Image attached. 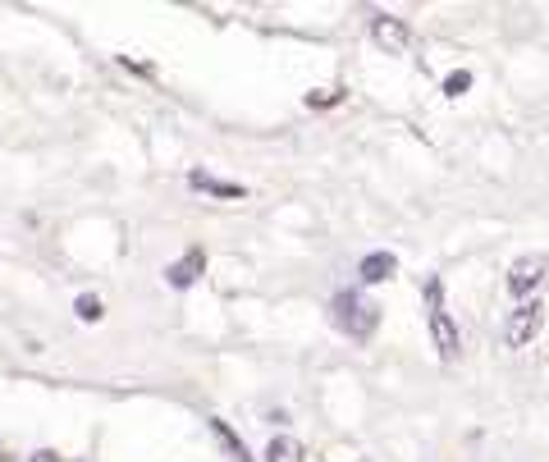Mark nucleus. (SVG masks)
<instances>
[{
	"mask_svg": "<svg viewBox=\"0 0 549 462\" xmlns=\"http://www.w3.org/2000/svg\"><path fill=\"white\" fill-rule=\"evenodd\" d=\"M330 312H334V325H339L348 339H371L380 325V307L366 298V293H339Z\"/></svg>",
	"mask_w": 549,
	"mask_h": 462,
	"instance_id": "f257e3e1",
	"label": "nucleus"
},
{
	"mask_svg": "<svg viewBox=\"0 0 549 462\" xmlns=\"http://www.w3.org/2000/svg\"><path fill=\"white\" fill-rule=\"evenodd\" d=\"M540 325H545V302H522L517 312H508V325H504V344L508 348H527L531 339L540 334Z\"/></svg>",
	"mask_w": 549,
	"mask_h": 462,
	"instance_id": "f03ea898",
	"label": "nucleus"
},
{
	"mask_svg": "<svg viewBox=\"0 0 549 462\" xmlns=\"http://www.w3.org/2000/svg\"><path fill=\"white\" fill-rule=\"evenodd\" d=\"M371 37H376V46H385L389 55H403L412 46V28L403 19H394V14H376V19H371Z\"/></svg>",
	"mask_w": 549,
	"mask_h": 462,
	"instance_id": "7ed1b4c3",
	"label": "nucleus"
},
{
	"mask_svg": "<svg viewBox=\"0 0 549 462\" xmlns=\"http://www.w3.org/2000/svg\"><path fill=\"white\" fill-rule=\"evenodd\" d=\"M545 270H549V261L540 257V252L536 257H517L513 270H508V293H513V298H527V293L545 280Z\"/></svg>",
	"mask_w": 549,
	"mask_h": 462,
	"instance_id": "20e7f679",
	"label": "nucleus"
},
{
	"mask_svg": "<svg viewBox=\"0 0 549 462\" xmlns=\"http://www.w3.org/2000/svg\"><path fill=\"white\" fill-rule=\"evenodd\" d=\"M206 270V252L202 248H188L174 266H165V280L174 284V289H188V284H197V275Z\"/></svg>",
	"mask_w": 549,
	"mask_h": 462,
	"instance_id": "39448f33",
	"label": "nucleus"
},
{
	"mask_svg": "<svg viewBox=\"0 0 549 462\" xmlns=\"http://www.w3.org/2000/svg\"><path fill=\"white\" fill-rule=\"evenodd\" d=\"M431 334H435V348H440L444 362L458 357V325H453L449 312H431Z\"/></svg>",
	"mask_w": 549,
	"mask_h": 462,
	"instance_id": "423d86ee",
	"label": "nucleus"
},
{
	"mask_svg": "<svg viewBox=\"0 0 549 462\" xmlns=\"http://www.w3.org/2000/svg\"><path fill=\"white\" fill-rule=\"evenodd\" d=\"M206 421H211V435L220 440V449H225L229 458H234V462H252L248 444H243V440L234 435V430H229V421H220V417H206Z\"/></svg>",
	"mask_w": 549,
	"mask_h": 462,
	"instance_id": "0eeeda50",
	"label": "nucleus"
},
{
	"mask_svg": "<svg viewBox=\"0 0 549 462\" xmlns=\"http://www.w3.org/2000/svg\"><path fill=\"white\" fill-rule=\"evenodd\" d=\"M394 270H399V257H394V252H371V257L362 261V280L366 284H385Z\"/></svg>",
	"mask_w": 549,
	"mask_h": 462,
	"instance_id": "6e6552de",
	"label": "nucleus"
},
{
	"mask_svg": "<svg viewBox=\"0 0 549 462\" xmlns=\"http://www.w3.org/2000/svg\"><path fill=\"white\" fill-rule=\"evenodd\" d=\"M266 462H307V458H302V444L293 435H275L266 444Z\"/></svg>",
	"mask_w": 549,
	"mask_h": 462,
	"instance_id": "1a4fd4ad",
	"label": "nucleus"
},
{
	"mask_svg": "<svg viewBox=\"0 0 549 462\" xmlns=\"http://www.w3.org/2000/svg\"><path fill=\"white\" fill-rule=\"evenodd\" d=\"M188 183H193V188H202V193H216V197H243V183L211 179V174H202V170H193V174H188Z\"/></svg>",
	"mask_w": 549,
	"mask_h": 462,
	"instance_id": "9d476101",
	"label": "nucleus"
},
{
	"mask_svg": "<svg viewBox=\"0 0 549 462\" xmlns=\"http://www.w3.org/2000/svg\"><path fill=\"white\" fill-rule=\"evenodd\" d=\"M74 312H78V321H92V325L106 316V312H101V298H92V293H83V298L74 302Z\"/></svg>",
	"mask_w": 549,
	"mask_h": 462,
	"instance_id": "9b49d317",
	"label": "nucleus"
},
{
	"mask_svg": "<svg viewBox=\"0 0 549 462\" xmlns=\"http://www.w3.org/2000/svg\"><path fill=\"white\" fill-rule=\"evenodd\" d=\"M467 87H472V74H467V69H458V74L444 78V92H449V97H463Z\"/></svg>",
	"mask_w": 549,
	"mask_h": 462,
	"instance_id": "f8f14e48",
	"label": "nucleus"
},
{
	"mask_svg": "<svg viewBox=\"0 0 549 462\" xmlns=\"http://www.w3.org/2000/svg\"><path fill=\"white\" fill-rule=\"evenodd\" d=\"M440 293H444L440 280H426V298H431V312H440Z\"/></svg>",
	"mask_w": 549,
	"mask_h": 462,
	"instance_id": "ddd939ff",
	"label": "nucleus"
},
{
	"mask_svg": "<svg viewBox=\"0 0 549 462\" xmlns=\"http://www.w3.org/2000/svg\"><path fill=\"white\" fill-rule=\"evenodd\" d=\"M33 462H60V453H55V449H37Z\"/></svg>",
	"mask_w": 549,
	"mask_h": 462,
	"instance_id": "4468645a",
	"label": "nucleus"
},
{
	"mask_svg": "<svg viewBox=\"0 0 549 462\" xmlns=\"http://www.w3.org/2000/svg\"><path fill=\"white\" fill-rule=\"evenodd\" d=\"M0 462H10V453H5V449H0Z\"/></svg>",
	"mask_w": 549,
	"mask_h": 462,
	"instance_id": "2eb2a0df",
	"label": "nucleus"
}]
</instances>
